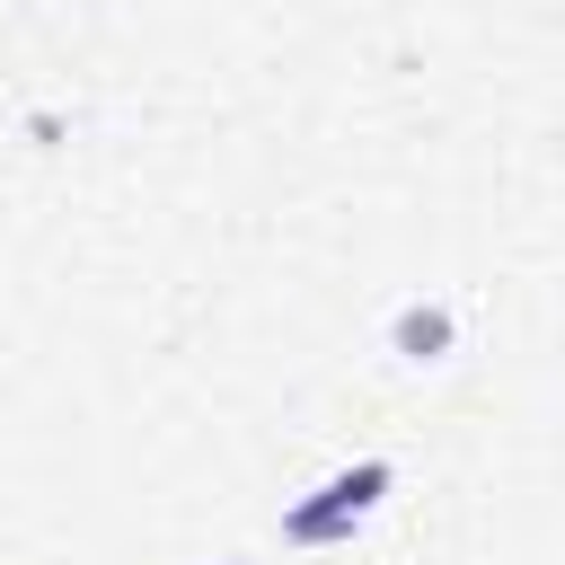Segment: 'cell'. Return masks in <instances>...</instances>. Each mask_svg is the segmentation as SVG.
Masks as SVG:
<instances>
[{
  "mask_svg": "<svg viewBox=\"0 0 565 565\" xmlns=\"http://www.w3.org/2000/svg\"><path fill=\"white\" fill-rule=\"evenodd\" d=\"M221 565H256V556H221Z\"/></svg>",
  "mask_w": 565,
  "mask_h": 565,
  "instance_id": "cell-3",
  "label": "cell"
},
{
  "mask_svg": "<svg viewBox=\"0 0 565 565\" xmlns=\"http://www.w3.org/2000/svg\"><path fill=\"white\" fill-rule=\"evenodd\" d=\"M388 486H397V468H388V459H353V468L318 477V486L282 512V539H291V547H344V539L388 503Z\"/></svg>",
  "mask_w": 565,
  "mask_h": 565,
  "instance_id": "cell-1",
  "label": "cell"
},
{
  "mask_svg": "<svg viewBox=\"0 0 565 565\" xmlns=\"http://www.w3.org/2000/svg\"><path fill=\"white\" fill-rule=\"evenodd\" d=\"M388 353H397V362H441V353H459V309H450V300H406V309L388 318Z\"/></svg>",
  "mask_w": 565,
  "mask_h": 565,
  "instance_id": "cell-2",
  "label": "cell"
}]
</instances>
